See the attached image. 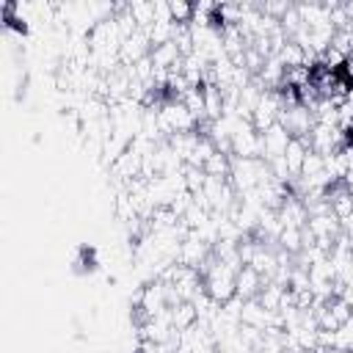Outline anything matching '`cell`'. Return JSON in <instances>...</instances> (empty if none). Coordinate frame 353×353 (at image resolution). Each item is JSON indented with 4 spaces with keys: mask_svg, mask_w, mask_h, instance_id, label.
I'll return each instance as SVG.
<instances>
[{
    "mask_svg": "<svg viewBox=\"0 0 353 353\" xmlns=\"http://www.w3.org/2000/svg\"><path fill=\"white\" fill-rule=\"evenodd\" d=\"M201 276H204V292L212 301H218L221 306L237 295V270L223 265L221 259H215V254L210 256V262H207Z\"/></svg>",
    "mask_w": 353,
    "mask_h": 353,
    "instance_id": "1",
    "label": "cell"
},
{
    "mask_svg": "<svg viewBox=\"0 0 353 353\" xmlns=\"http://www.w3.org/2000/svg\"><path fill=\"white\" fill-rule=\"evenodd\" d=\"M232 157H251V160H262L265 157L262 132H256L251 121H243L234 130V135H232Z\"/></svg>",
    "mask_w": 353,
    "mask_h": 353,
    "instance_id": "2",
    "label": "cell"
},
{
    "mask_svg": "<svg viewBox=\"0 0 353 353\" xmlns=\"http://www.w3.org/2000/svg\"><path fill=\"white\" fill-rule=\"evenodd\" d=\"M152 52V41H149V33L146 30H135L130 39L121 41L119 47V61L121 66H135L141 58H146Z\"/></svg>",
    "mask_w": 353,
    "mask_h": 353,
    "instance_id": "3",
    "label": "cell"
},
{
    "mask_svg": "<svg viewBox=\"0 0 353 353\" xmlns=\"http://www.w3.org/2000/svg\"><path fill=\"white\" fill-rule=\"evenodd\" d=\"M290 141H292V135L287 132V127H281L279 121L273 124V127H268L265 132H262V143H265V163L268 160H276V157H284V152H287V146H290Z\"/></svg>",
    "mask_w": 353,
    "mask_h": 353,
    "instance_id": "4",
    "label": "cell"
},
{
    "mask_svg": "<svg viewBox=\"0 0 353 353\" xmlns=\"http://www.w3.org/2000/svg\"><path fill=\"white\" fill-rule=\"evenodd\" d=\"M279 218H281V223H284V226L303 229V226L309 223V210H306V204H303L295 193H290V196L284 199V204L279 207Z\"/></svg>",
    "mask_w": 353,
    "mask_h": 353,
    "instance_id": "5",
    "label": "cell"
},
{
    "mask_svg": "<svg viewBox=\"0 0 353 353\" xmlns=\"http://www.w3.org/2000/svg\"><path fill=\"white\" fill-rule=\"evenodd\" d=\"M262 287H265V279H262L251 265H243V268L237 270V298H240V301L256 298V295L262 292Z\"/></svg>",
    "mask_w": 353,
    "mask_h": 353,
    "instance_id": "6",
    "label": "cell"
},
{
    "mask_svg": "<svg viewBox=\"0 0 353 353\" xmlns=\"http://www.w3.org/2000/svg\"><path fill=\"white\" fill-rule=\"evenodd\" d=\"M265 281H270L273 279V273L279 270V256H276V251H270L268 245H259L256 248V254H254V259L248 262Z\"/></svg>",
    "mask_w": 353,
    "mask_h": 353,
    "instance_id": "7",
    "label": "cell"
},
{
    "mask_svg": "<svg viewBox=\"0 0 353 353\" xmlns=\"http://www.w3.org/2000/svg\"><path fill=\"white\" fill-rule=\"evenodd\" d=\"M309 154V141L306 138H292L287 152H284V160H287V168L292 176H301V168H303V160Z\"/></svg>",
    "mask_w": 353,
    "mask_h": 353,
    "instance_id": "8",
    "label": "cell"
},
{
    "mask_svg": "<svg viewBox=\"0 0 353 353\" xmlns=\"http://www.w3.org/2000/svg\"><path fill=\"white\" fill-rule=\"evenodd\" d=\"M171 323H174V331H188V328H193L196 323H199V312H196V306L190 303V301H182V303H176V306H171Z\"/></svg>",
    "mask_w": 353,
    "mask_h": 353,
    "instance_id": "9",
    "label": "cell"
},
{
    "mask_svg": "<svg viewBox=\"0 0 353 353\" xmlns=\"http://www.w3.org/2000/svg\"><path fill=\"white\" fill-rule=\"evenodd\" d=\"M284 295H287V287H281V284H276V281H265V287H262V292H259L256 298H259V303H262L268 312H279Z\"/></svg>",
    "mask_w": 353,
    "mask_h": 353,
    "instance_id": "10",
    "label": "cell"
},
{
    "mask_svg": "<svg viewBox=\"0 0 353 353\" xmlns=\"http://www.w3.org/2000/svg\"><path fill=\"white\" fill-rule=\"evenodd\" d=\"M276 243H279V248H281V251H287V254L298 256V254L303 251V229H295V226H284Z\"/></svg>",
    "mask_w": 353,
    "mask_h": 353,
    "instance_id": "11",
    "label": "cell"
},
{
    "mask_svg": "<svg viewBox=\"0 0 353 353\" xmlns=\"http://www.w3.org/2000/svg\"><path fill=\"white\" fill-rule=\"evenodd\" d=\"M130 14L135 19V25L141 30H149L154 25V3H143V0H132L130 3Z\"/></svg>",
    "mask_w": 353,
    "mask_h": 353,
    "instance_id": "12",
    "label": "cell"
},
{
    "mask_svg": "<svg viewBox=\"0 0 353 353\" xmlns=\"http://www.w3.org/2000/svg\"><path fill=\"white\" fill-rule=\"evenodd\" d=\"M149 41H152V47H160V44H168V41H174V33H176V25L171 22V19H165V22H154L149 30Z\"/></svg>",
    "mask_w": 353,
    "mask_h": 353,
    "instance_id": "13",
    "label": "cell"
},
{
    "mask_svg": "<svg viewBox=\"0 0 353 353\" xmlns=\"http://www.w3.org/2000/svg\"><path fill=\"white\" fill-rule=\"evenodd\" d=\"M320 174H325L323 154H317V152L309 149V154H306V160H303V168H301V176H303V179H314V176H320Z\"/></svg>",
    "mask_w": 353,
    "mask_h": 353,
    "instance_id": "14",
    "label": "cell"
},
{
    "mask_svg": "<svg viewBox=\"0 0 353 353\" xmlns=\"http://www.w3.org/2000/svg\"><path fill=\"white\" fill-rule=\"evenodd\" d=\"M182 176H185V190H190V193H199L204 188V182H207L204 168H196V165H185Z\"/></svg>",
    "mask_w": 353,
    "mask_h": 353,
    "instance_id": "15",
    "label": "cell"
},
{
    "mask_svg": "<svg viewBox=\"0 0 353 353\" xmlns=\"http://www.w3.org/2000/svg\"><path fill=\"white\" fill-rule=\"evenodd\" d=\"M334 347H336V350H345V353L353 350V317H350L347 323H342V325L334 331Z\"/></svg>",
    "mask_w": 353,
    "mask_h": 353,
    "instance_id": "16",
    "label": "cell"
},
{
    "mask_svg": "<svg viewBox=\"0 0 353 353\" xmlns=\"http://www.w3.org/2000/svg\"><path fill=\"white\" fill-rule=\"evenodd\" d=\"M168 11H171L174 25H190V19H193V6L185 3V0H171Z\"/></svg>",
    "mask_w": 353,
    "mask_h": 353,
    "instance_id": "17",
    "label": "cell"
},
{
    "mask_svg": "<svg viewBox=\"0 0 353 353\" xmlns=\"http://www.w3.org/2000/svg\"><path fill=\"white\" fill-rule=\"evenodd\" d=\"M279 22H281V28H284V33H287L290 39H292V33H295V30L303 25V22H301V14H298V8H295V6H292V8H290V11H287V14L279 19Z\"/></svg>",
    "mask_w": 353,
    "mask_h": 353,
    "instance_id": "18",
    "label": "cell"
}]
</instances>
